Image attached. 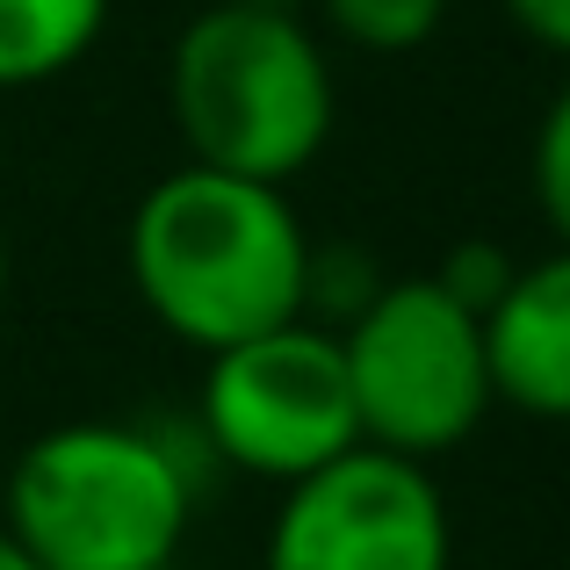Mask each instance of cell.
Returning <instances> with one entry per match:
<instances>
[{
  "instance_id": "1",
  "label": "cell",
  "mask_w": 570,
  "mask_h": 570,
  "mask_svg": "<svg viewBox=\"0 0 570 570\" xmlns=\"http://www.w3.org/2000/svg\"><path fill=\"white\" fill-rule=\"evenodd\" d=\"M124 253L138 304L195 354L304 318L311 232L275 181L188 159L138 195Z\"/></svg>"
},
{
  "instance_id": "2",
  "label": "cell",
  "mask_w": 570,
  "mask_h": 570,
  "mask_svg": "<svg viewBox=\"0 0 570 570\" xmlns=\"http://www.w3.org/2000/svg\"><path fill=\"white\" fill-rule=\"evenodd\" d=\"M203 499V441L72 419L14 455L0 528L37 570H167Z\"/></svg>"
},
{
  "instance_id": "3",
  "label": "cell",
  "mask_w": 570,
  "mask_h": 570,
  "mask_svg": "<svg viewBox=\"0 0 570 570\" xmlns=\"http://www.w3.org/2000/svg\"><path fill=\"white\" fill-rule=\"evenodd\" d=\"M167 101L195 167L289 188L333 138L325 43L282 0H217L181 29Z\"/></svg>"
},
{
  "instance_id": "4",
  "label": "cell",
  "mask_w": 570,
  "mask_h": 570,
  "mask_svg": "<svg viewBox=\"0 0 570 570\" xmlns=\"http://www.w3.org/2000/svg\"><path fill=\"white\" fill-rule=\"evenodd\" d=\"M340 362H347L362 448L426 462V470L470 441L499 404L484 318L462 311L433 275L383 282L376 304L340 325Z\"/></svg>"
},
{
  "instance_id": "5",
  "label": "cell",
  "mask_w": 570,
  "mask_h": 570,
  "mask_svg": "<svg viewBox=\"0 0 570 570\" xmlns=\"http://www.w3.org/2000/svg\"><path fill=\"white\" fill-rule=\"evenodd\" d=\"M195 441L209 462L261 476V484H304L362 448L340 333L296 318L253 333L224 354H203V397H195Z\"/></svg>"
},
{
  "instance_id": "6",
  "label": "cell",
  "mask_w": 570,
  "mask_h": 570,
  "mask_svg": "<svg viewBox=\"0 0 570 570\" xmlns=\"http://www.w3.org/2000/svg\"><path fill=\"white\" fill-rule=\"evenodd\" d=\"M455 528L426 462L354 448L282 491L261 570H448Z\"/></svg>"
},
{
  "instance_id": "7",
  "label": "cell",
  "mask_w": 570,
  "mask_h": 570,
  "mask_svg": "<svg viewBox=\"0 0 570 570\" xmlns=\"http://www.w3.org/2000/svg\"><path fill=\"white\" fill-rule=\"evenodd\" d=\"M491 390L528 419H570V246L513 267V289L484 318Z\"/></svg>"
},
{
  "instance_id": "8",
  "label": "cell",
  "mask_w": 570,
  "mask_h": 570,
  "mask_svg": "<svg viewBox=\"0 0 570 570\" xmlns=\"http://www.w3.org/2000/svg\"><path fill=\"white\" fill-rule=\"evenodd\" d=\"M109 29V0H0V95L72 72Z\"/></svg>"
},
{
  "instance_id": "9",
  "label": "cell",
  "mask_w": 570,
  "mask_h": 570,
  "mask_svg": "<svg viewBox=\"0 0 570 570\" xmlns=\"http://www.w3.org/2000/svg\"><path fill=\"white\" fill-rule=\"evenodd\" d=\"M318 14L354 43V51L397 58V51H419V43L441 29L448 0H318Z\"/></svg>"
},
{
  "instance_id": "10",
  "label": "cell",
  "mask_w": 570,
  "mask_h": 570,
  "mask_svg": "<svg viewBox=\"0 0 570 570\" xmlns=\"http://www.w3.org/2000/svg\"><path fill=\"white\" fill-rule=\"evenodd\" d=\"M534 203L557 246H570V80L549 95L542 124H534Z\"/></svg>"
},
{
  "instance_id": "11",
  "label": "cell",
  "mask_w": 570,
  "mask_h": 570,
  "mask_svg": "<svg viewBox=\"0 0 570 570\" xmlns=\"http://www.w3.org/2000/svg\"><path fill=\"white\" fill-rule=\"evenodd\" d=\"M433 282H441V289L455 296L462 311L491 318V304H499V296L513 289V253H505V246H491V238H462V246L448 253L441 267H433Z\"/></svg>"
},
{
  "instance_id": "12",
  "label": "cell",
  "mask_w": 570,
  "mask_h": 570,
  "mask_svg": "<svg viewBox=\"0 0 570 570\" xmlns=\"http://www.w3.org/2000/svg\"><path fill=\"white\" fill-rule=\"evenodd\" d=\"M505 14H513V29L528 43H542L549 58L570 66V0H505Z\"/></svg>"
},
{
  "instance_id": "13",
  "label": "cell",
  "mask_w": 570,
  "mask_h": 570,
  "mask_svg": "<svg viewBox=\"0 0 570 570\" xmlns=\"http://www.w3.org/2000/svg\"><path fill=\"white\" fill-rule=\"evenodd\" d=\"M0 570H37V563H29V557H22V542H14V534H8V528H0Z\"/></svg>"
},
{
  "instance_id": "14",
  "label": "cell",
  "mask_w": 570,
  "mask_h": 570,
  "mask_svg": "<svg viewBox=\"0 0 570 570\" xmlns=\"http://www.w3.org/2000/svg\"><path fill=\"white\" fill-rule=\"evenodd\" d=\"M0 304H8V246H0Z\"/></svg>"
}]
</instances>
